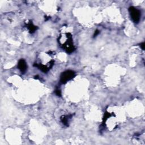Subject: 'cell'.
Masks as SVG:
<instances>
[{
    "instance_id": "cell-1",
    "label": "cell",
    "mask_w": 145,
    "mask_h": 145,
    "mask_svg": "<svg viewBox=\"0 0 145 145\" xmlns=\"http://www.w3.org/2000/svg\"><path fill=\"white\" fill-rule=\"evenodd\" d=\"M129 13L130 17L133 21L135 23H138L139 22L141 18V12L138 9L134 8L133 6H131L129 9Z\"/></svg>"
},
{
    "instance_id": "cell-2",
    "label": "cell",
    "mask_w": 145,
    "mask_h": 145,
    "mask_svg": "<svg viewBox=\"0 0 145 145\" xmlns=\"http://www.w3.org/2000/svg\"><path fill=\"white\" fill-rule=\"evenodd\" d=\"M75 76V72L72 70H67L62 73L60 76V82L63 84L67 83Z\"/></svg>"
},
{
    "instance_id": "cell-3",
    "label": "cell",
    "mask_w": 145,
    "mask_h": 145,
    "mask_svg": "<svg viewBox=\"0 0 145 145\" xmlns=\"http://www.w3.org/2000/svg\"><path fill=\"white\" fill-rule=\"evenodd\" d=\"M18 68L22 73H25L26 71L27 70V64H26V61L23 60V59H21V60L19 61L18 64Z\"/></svg>"
},
{
    "instance_id": "cell-4",
    "label": "cell",
    "mask_w": 145,
    "mask_h": 145,
    "mask_svg": "<svg viewBox=\"0 0 145 145\" xmlns=\"http://www.w3.org/2000/svg\"><path fill=\"white\" fill-rule=\"evenodd\" d=\"M26 27L29 29V32H30L31 34L35 32L36 29H38V27L35 26L34 24L32 23V22H31V21H29V22L28 23H26Z\"/></svg>"
},
{
    "instance_id": "cell-5",
    "label": "cell",
    "mask_w": 145,
    "mask_h": 145,
    "mask_svg": "<svg viewBox=\"0 0 145 145\" xmlns=\"http://www.w3.org/2000/svg\"><path fill=\"white\" fill-rule=\"evenodd\" d=\"M34 66H35V67H37V68H39V69L40 70H41L44 73L48 72V70L50 69L49 68H48L47 66L44 65H42V64L38 65L37 64H35L34 65Z\"/></svg>"
},
{
    "instance_id": "cell-6",
    "label": "cell",
    "mask_w": 145,
    "mask_h": 145,
    "mask_svg": "<svg viewBox=\"0 0 145 145\" xmlns=\"http://www.w3.org/2000/svg\"><path fill=\"white\" fill-rule=\"evenodd\" d=\"M71 117V115L70 116H63L61 117V122L65 126H68V122H69V117Z\"/></svg>"
},
{
    "instance_id": "cell-7",
    "label": "cell",
    "mask_w": 145,
    "mask_h": 145,
    "mask_svg": "<svg viewBox=\"0 0 145 145\" xmlns=\"http://www.w3.org/2000/svg\"><path fill=\"white\" fill-rule=\"evenodd\" d=\"M112 116V115L111 113L108 112H106V113H104V117H103V124H105V123H106V120L108 119V118L111 117Z\"/></svg>"
},
{
    "instance_id": "cell-8",
    "label": "cell",
    "mask_w": 145,
    "mask_h": 145,
    "mask_svg": "<svg viewBox=\"0 0 145 145\" xmlns=\"http://www.w3.org/2000/svg\"><path fill=\"white\" fill-rule=\"evenodd\" d=\"M55 94H56L57 96H58V97H61V91L60 90H59V89H57L55 91Z\"/></svg>"
},
{
    "instance_id": "cell-9",
    "label": "cell",
    "mask_w": 145,
    "mask_h": 145,
    "mask_svg": "<svg viewBox=\"0 0 145 145\" xmlns=\"http://www.w3.org/2000/svg\"><path fill=\"white\" fill-rule=\"evenodd\" d=\"M99 33H100V31H99V30H96L95 31V32H94V37L95 38V37H96V36H97V35H98L99 34Z\"/></svg>"
},
{
    "instance_id": "cell-10",
    "label": "cell",
    "mask_w": 145,
    "mask_h": 145,
    "mask_svg": "<svg viewBox=\"0 0 145 145\" xmlns=\"http://www.w3.org/2000/svg\"><path fill=\"white\" fill-rule=\"evenodd\" d=\"M145 45L144 42V43H141L140 44V47H141V48H142V50H145Z\"/></svg>"
}]
</instances>
